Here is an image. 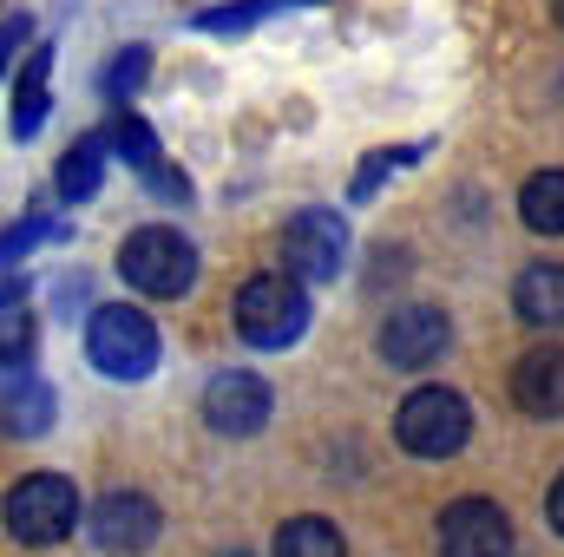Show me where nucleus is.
Listing matches in <instances>:
<instances>
[{"label":"nucleus","instance_id":"7ed1b4c3","mask_svg":"<svg viewBox=\"0 0 564 557\" xmlns=\"http://www.w3.org/2000/svg\"><path fill=\"white\" fill-rule=\"evenodd\" d=\"M119 276L132 282L139 295H184L191 282H197V250H191V237L184 230H171V223H144L132 230L126 243H119Z\"/></svg>","mask_w":564,"mask_h":557},{"label":"nucleus","instance_id":"393cba45","mask_svg":"<svg viewBox=\"0 0 564 557\" xmlns=\"http://www.w3.org/2000/svg\"><path fill=\"white\" fill-rule=\"evenodd\" d=\"M20 40H26V20H20V13H13V20H7V59H13V53H20Z\"/></svg>","mask_w":564,"mask_h":557},{"label":"nucleus","instance_id":"ddd939ff","mask_svg":"<svg viewBox=\"0 0 564 557\" xmlns=\"http://www.w3.org/2000/svg\"><path fill=\"white\" fill-rule=\"evenodd\" d=\"M106 151H112V132H86V139L66 144V157H59V197L66 204H86L93 190H99V177H106Z\"/></svg>","mask_w":564,"mask_h":557},{"label":"nucleus","instance_id":"423d86ee","mask_svg":"<svg viewBox=\"0 0 564 557\" xmlns=\"http://www.w3.org/2000/svg\"><path fill=\"white\" fill-rule=\"evenodd\" d=\"M282 263L302 282H335L348 263V223L335 210H295L282 230Z\"/></svg>","mask_w":564,"mask_h":557},{"label":"nucleus","instance_id":"4be33fe9","mask_svg":"<svg viewBox=\"0 0 564 557\" xmlns=\"http://www.w3.org/2000/svg\"><path fill=\"white\" fill-rule=\"evenodd\" d=\"M421 157V144H401V151H368V164L355 171V204H368L375 190H381V177L394 171V164H414Z\"/></svg>","mask_w":564,"mask_h":557},{"label":"nucleus","instance_id":"6e6552de","mask_svg":"<svg viewBox=\"0 0 564 557\" xmlns=\"http://www.w3.org/2000/svg\"><path fill=\"white\" fill-rule=\"evenodd\" d=\"M446 341H453V321L440 315V308H394L388 321H381V335H375V348H381V361L388 368H433L440 354H446Z\"/></svg>","mask_w":564,"mask_h":557},{"label":"nucleus","instance_id":"aec40b11","mask_svg":"<svg viewBox=\"0 0 564 557\" xmlns=\"http://www.w3.org/2000/svg\"><path fill=\"white\" fill-rule=\"evenodd\" d=\"M289 7H328V0H243V7H210V13H197V26L204 33H243V26H257L270 13H289Z\"/></svg>","mask_w":564,"mask_h":557},{"label":"nucleus","instance_id":"bb28decb","mask_svg":"<svg viewBox=\"0 0 564 557\" xmlns=\"http://www.w3.org/2000/svg\"><path fill=\"white\" fill-rule=\"evenodd\" d=\"M558 26H564V0H558Z\"/></svg>","mask_w":564,"mask_h":557},{"label":"nucleus","instance_id":"dca6fc26","mask_svg":"<svg viewBox=\"0 0 564 557\" xmlns=\"http://www.w3.org/2000/svg\"><path fill=\"white\" fill-rule=\"evenodd\" d=\"M46 66H53V53L40 46V53L26 59V73L13 79V139H33V132L46 125Z\"/></svg>","mask_w":564,"mask_h":557},{"label":"nucleus","instance_id":"1a4fd4ad","mask_svg":"<svg viewBox=\"0 0 564 557\" xmlns=\"http://www.w3.org/2000/svg\"><path fill=\"white\" fill-rule=\"evenodd\" d=\"M270 387L250 374V368H224L210 387H204V419L217 426V433H230V439H250V433H263L270 426Z\"/></svg>","mask_w":564,"mask_h":557},{"label":"nucleus","instance_id":"39448f33","mask_svg":"<svg viewBox=\"0 0 564 557\" xmlns=\"http://www.w3.org/2000/svg\"><path fill=\"white\" fill-rule=\"evenodd\" d=\"M73 525H79V492H73V479L33 472L26 485H13V499H7V532H13L20 545H59Z\"/></svg>","mask_w":564,"mask_h":557},{"label":"nucleus","instance_id":"4468645a","mask_svg":"<svg viewBox=\"0 0 564 557\" xmlns=\"http://www.w3.org/2000/svg\"><path fill=\"white\" fill-rule=\"evenodd\" d=\"M519 217L539 237H564V171H532L519 184Z\"/></svg>","mask_w":564,"mask_h":557},{"label":"nucleus","instance_id":"412c9836","mask_svg":"<svg viewBox=\"0 0 564 557\" xmlns=\"http://www.w3.org/2000/svg\"><path fill=\"white\" fill-rule=\"evenodd\" d=\"M144 73H151V53H144V46H126V53L112 59V73H106V99H112V106H132V92L144 86Z\"/></svg>","mask_w":564,"mask_h":557},{"label":"nucleus","instance_id":"20e7f679","mask_svg":"<svg viewBox=\"0 0 564 557\" xmlns=\"http://www.w3.org/2000/svg\"><path fill=\"white\" fill-rule=\"evenodd\" d=\"M394 439L414 459H453L473 439V407L453 387H414L401 401V414H394Z\"/></svg>","mask_w":564,"mask_h":557},{"label":"nucleus","instance_id":"9b49d317","mask_svg":"<svg viewBox=\"0 0 564 557\" xmlns=\"http://www.w3.org/2000/svg\"><path fill=\"white\" fill-rule=\"evenodd\" d=\"M512 401L532 419H564V348H532L512 368Z\"/></svg>","mask_w":564,"mask_h":557},{"label":"nucleus","instance_id":"6ab92c4d","mask_svg":"<svg viewBox=\"0 0 564 557\" xmlns=\"http://www.w3.org/2000/svg\"><path fill=\"white\" fill-rule=\"evenodd\" d=\"M26 354H33V315H26V302H20V282L7 270V308H0V361L7 368H26Z\"/></svg>","mask_w":564,"mask_h":557},{"label":"nucleus","instance_id":"9d476101","mask_svg":"<svg viewBox=\"0 0 564 557\" xmlns=\"http://www.w3.org/2000/svg\"><path fill=\"white\" fill-rule=\"evenodd\" d=\"M158 525H164V512H158L144 492H106V499L93 505V545L112 551V557L144 551V545L158 538Z\"/></svg>","mask_w":564,"mask_h":557},{"label":"nucleus","instance_id":"a878e982","mask_svg":"<svg viewBox=\"0 0 564 557\" xmlns=\"http://www.w3.org/2000/svg\"><path fill=\"white\" fill-rule=\"evenodd\" d=\"M217 557H250V551H217Z\"/></svg>","mask_w":564,"mask_h":557},{"label":"nucleus","instance_id":"a211bd4d","mask_svg":"<svg viewBox=\"0 0 564 557\" xmlns=\"http://www.w3.org/2000/svg\"><path fill=\"white\" fill-rule=\"evenodd\" d=\"M276 557H348V551H341V532L328 518H289L276 532Z\"/></svg>","mask_w":564,"mask_h":557},{"label":"nucleus","instance_id":"f3484780","mask_svg":"<svg viewBox=\"0 0 564 557\" xmlns=\"http://www.w3.org/2000/svg\"><path fill=\"white\" fill-rule=\"evenodd\" d=\"M106 132H112V151H119V157H126V164H132L139 177H158V171H164V151H158L151 125H144L139 112H132V106H119Z\"/></svg>","mask_w":564,"mask_h":557},{"label":"nucleus","instance_id":"f257e3e1","mask_svg":"<svg viewBox=\"0 0 564 557\" xmlns=\"http://www.w3.org/2000/svg\"><path fill=\"white\" fill-rule=\"evenodd\" d=\"M237 315V335L250 348H295L302 328H308V295H302V276H250L230 302Z\"/></svg>","mask_w":564,"mask_h":557},{"label":"nucleus","instance_id":"0eeeda50","mask_svg":"<svg viewBox=\"0 0 564 557\" xmlns=\"http://www.w3.org/2000/svg\"><path fill=\"white\" fill-rule=\"evenodd\" d=\"M512 551H519L512 518L492 499L446 505V518H440V557H512Z\"/></svg>","mask_w":564,"mask_h":557},{"label":"nucleus","instance_id":"5701e85b","mask_svg":"<svg viewBox=\"0 0 564 557\" xmlns=\"http://www.w3.org/2000/svg\"><path fill=\"white\" fill-rule=\"evenodd\" d=\"M40 237H53V223H40V217L13 223V230H7V270H13V263H20V256H26V250L40 243Z\"/></svg>","mask_w":564,"mask_h":557},{"label":"nucleus","instance_id":"b1692460","mask_svg":"<svg viewBox=\"0 0 564 557\" xmlns=\"http://www.w3.org/2000/svg\"><path fill=\"white\" fill-rule=\"evenodd\" d=\"M545 518H552V532L564 538V472L552 479V492H545Z\"/></svg>","mask_w":564,"mask_h":557},{"label":"nucleus","instance_id":"f8f14e48","mask_svg":"<svg viewBox=\"0 0 564 557\" xmlns=\"http://www.w3.org/2000/svg\"><path fill=\"white\" fill-rule=\"evenodd\" d=\"M512 308L532 328H564V263H525L512 282Z\"/></svg>","mask_w":564,"mask_h":557},{"label":"nucleus","instance_id":"2eb2a0df","mask_svg":"<svg viewBox=\"0 0 564 557\" xmlns=\"http://www.w3.org/2000/svg\"><path fill=\"white\" fill-rule=\"evenodd\" d=\"M46 426H53V394H46L26 368H7V433L33 439V433H46Z\"/></svg>","mask_w":564,"mask_h":557},{"label":"nucleus","instance_id":"f03ea898","mask_svg":"<svg viewBox=\"0 0 564 557\" xmlns=\"http://www.w3.org/2000/svg\"><path fill=\"white\" fill-rule=\"evenodd\" d=\"M86 354H93V368L106 381H144L158 368V328L132 302H106L86 321Z\"/></svg>","mask_w":564,"mask_h":557}]
</instances>
